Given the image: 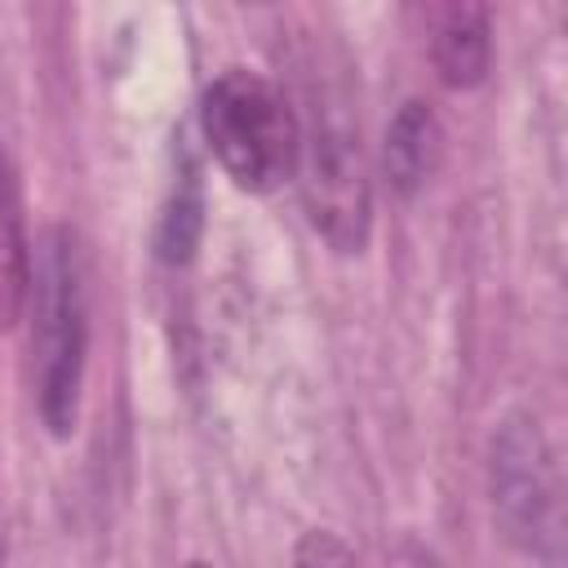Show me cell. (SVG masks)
I'll list each match as a JSON object with an SVG mask.
<instances>
[{
    "instance_id": "2",
    "label": "cell",
    "mask_w": 568,
    "mask_h": 568,
    "mask_svg": "<svg viewBox=\"0 0 568 568\" xmlns=\"http://www.w3.org/2000/svg\"><path fill=\"white\" fill-rule=\"evenodd\" d=\"M84 275L80 248L67 226H53L40 248L36 271V395L40 417L53 435L75 426L80 382H84Z\"/></svg>"
},
{
    "instance_id": "4",
    "label": "cell",
    "mask_w": 568,
    "mask_h": 568,
    "mask_svg": "<svg viewBox=\"0 0 568 568\" xmlns=\"http://www.w3.org/2000/svg\"><path fill=\"white\" fill-rule=\"evenodd\" d=\"M493 493L501 506V519L515 537L532 546V537H559V497H555V466L541 448V435L528 422H510V430L497 439L493 453Z\"/></svg>"
},
{
    "instance_id": "3",
    "label": "cell",
    "mask_w": 568,
    "mask_h": 568,
    "mask_svg": "<svg viewBox=\"0 0 568 568\" xmlns=\"http://www.w3.org/2000/svg\"><path fill=\"white\" fill-rule=\"evenodd\" d=\"M297 173L315 231L333 248L355 253L368 235V178L359 164L355 133L346 124L315 120L311 133H302Z\"/></svg>"
},
{
    "instance_id": "6",
    "label": "cell",
    "mask_w": 568,
    "mask_h": 568,
    "mask_svg": "<svg viewBox=\"0 0 568 568\" xmlns=\"http://www.w3.org/2000/svg\"><path fill=\"white\" fill-rule=\"evenodd\" d=\"M27 293H31V253L22 231V195L13 164L0 146V333L18 324Z\"/></svg>"
},
{
    "instance_id": "1",
    "label": "cell",
    "mask_w": 568,
    "mask_h": 568,
    "mask_svg": "<svg viewBox=\"0 0 568 568\" xmlns=\"http://www.w3.org/2000/svg\"><path fill=\"white\" fill-rule=\"evenodd\" d=\"M204 138L226 169V178L244 191H275L297 173L302 129L288 98L257 71H222L200 102Z\"/></svg>"
},
{
    "instance_id": "5",
    "label": "cell",
    "mask_w": 568,
    "mask_h": 568,
    "mask_svg": "<svg viewBox=\"0 0 568 568\" xmlns=\"http://www.w3.org/2000/svg\"><path fill=\"white\" fill-rule=\"evenodd\" d=\"M488 13L479 4H448L435 18V36H430V58L439 67V80L453 89L479 84L488 71Z\"/></svg>"
},
{
    "instance_id": "8",
    "label": "cell",
    "mask_w": 568,
    "mask_h": 568,
    "mask_svg": "<svg viewBox=\"0 0 568 568\" xmlns=\"http://www.w3.org/2000/svg\"><path fill=\"white\" fill-rule=\"evenodd\" d=\"M186 568H213V564H186Z\"/></svg>"
},
{
    "instance_id": "7",
    "label": "cell",
    "mask_w": 568,
    "mask_h": 568,
    "mask_svg": "<svg viewBox=\"0 0 568 568\" xmlns=\"http://www.w3.org/2000/svg\"><path fill=\"white\" fill-rule=\"evenodd\" d=\"M439 155V124L426 102H404L399 115L386 129V173L399 191H413L426 182Z\"/></svg>"
}]
</instances>
